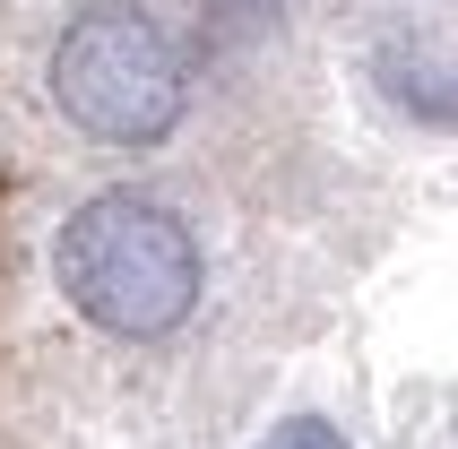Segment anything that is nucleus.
I'll use <instances>...</instances> for the list:
<instances>
[{
    "mask_svg": "<svg viewBox=\"0 0 458 449\" xmlns=\"http://www.w3.org/2000/svg\"><path fill=\"white\" fill-rule=\"evenodd\" d=\"M52 276H61L70 311L96 320L104 337H165L199 302V242L148 191H96L61 224Z\"/></svg>",
    "mask_w": 458,
    "mask_h": 449,
    "instance_id": "nucleus-1",
    "label": "nucleus"
},
{
    "mask_svg": "<svg viewBox=\"0 0 458 449\" xmlns=\"http://www.w3.org/2000/svg\"><path fill=\"white\" fill-rule=\"evenodd\" d=\"M52 96L104 148H156L182 122V61L165 26L139 9H87L52 52Z\"/></svg>",
    "mask_w": 458,
    "mask_h": 449,
    "instance_id": "nucleus-2",
    "label": "nucleus"
},
{
    "mask_svg": "<svg viewBox=\"0 0 458 449\" xmlns=\"http://www.w3.org/2000/svg\"><path fill=\"white\" fill-rule=\"evenodd\" d=\"M259 449H346V432H337L329 415H285V424L268 432Z\"/></svg>",
    "mask_w": 458,
    "mask_h": 449,
    "instance_id": "nucleus-3",
    "label": "nucleus"
}]
</instances>
